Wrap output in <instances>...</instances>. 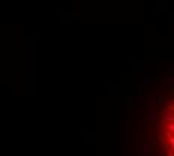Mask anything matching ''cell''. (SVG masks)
<instances>
[{
	"label": "cell",
	"mask_w": 174,
	"mask_h": 156,
	"mask_svg": "<svg viewBox=\"0 0 174 156\" xmlns=\"http://www.w3.org/2000/svg\"><path fill=\"white\" fill-rule=\"evenodd\" d=\"M153 81V77H152V74H149V72H146V78H144V84H149V83Z\"/></svg>",
	"instance_id": "cell-3"
},
{
	"label": "cell",
	"mask_w": 174,
	"mask_h": 156,
	"mask_svg": "<svg viewBox=\"0 0 174 156\" xmlns=\"http://www.w3.org/2000/svg\"><path fill=\"white\" fill-rule=\"evenodd\" d=\"M162 119L167 122V123H174V113H165Z\"/></svg>",
	"instance_id": "cell-2"
},
{
	"label": "cell",
	"mask_w": 174,
	"mask_h": 156,
	"mask_svg": "<svg viewBox=\"0 0 174 156\" xmlns=\"http://www.w3.org/2000/svg\"><path fill=\"white\" fill-rule=\"evenodd\" d=\"M167 131L174 135V123H168V125H167Z\"/></svg>",
	"instance_id": "cell-4"
},
{
	"label": "cell",
	"mask_w": 174,
	"mask_h": 156,
	"mask_svg": "<svg viewBox=\"0 0 174 156\" xmlns=\"http://www.w3.org/2000/svg\"><path fill=\"white\" fill-rule=\"evenodd\" d=\"M143 86H144V84H141V86L138 87V93H141V92H143Z\"/></svg>",
	"instance_id": "cell-6"
},
{
	"label": "cell",
	"mask_w": 174,
	"mask_h": 156,
	"mask_svg": "<svg viewBox=\"0 0 174 156\" xmlns=\"http://www.w3.org/2000/svg\"><path fill=\"white\" fill-rule=\"evenodd\" d=\"M168 144H170L171 150L174 152V135H173V137H170V138H168Z\"/></svg>",
	"instance_id": "cell-5"
},
{
	"label": "cell",
	"mask_w": 174,
	"mask_h": 156,
	"mask_svg": "<svg viewBox=\"0 0 174 156\" xmlns=\"http://www.w3.org/2000/svg\"><path fill=\"white\" fill-rule=\"evenodd\" d=\"M159 117V114H158L156 111H149V113H146V120L147 122H152V120H155V119Z\"/></svg>",
	"instance_id": "cell-1"
}]
</instances>
